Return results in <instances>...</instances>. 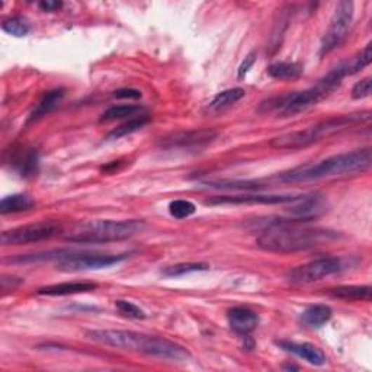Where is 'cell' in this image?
Masks as SVG:
<instances>
[{
	"mask_svg": "<svg viewBox=\"0 0 372 372\" xmlns=\"http://www.w3.org/2000/svg\"><path fill=\"white\" fill-rule=\"evenodd\" d=\"M260 224V234L258 246L265 252L272 253H295L301 251L313 249V247L336 240V233L321 227H310L293 218H277L271 221H258Z\"/></svg>",
	"mask_w": 372,
	"mask_h": 372,
	"instance_id": "obj_1",
	"label": "cell"
},
{
	"mask_svg": "<svg viewBox=\"0 0 372 372\" xmlns=\"http://www.w3.org/2000/svg\"><path fill=\"white\" fill-rule=\"evenodd\" d=\"M86 338L103 346L127 350V352L142 354L163 361L186 362L191 359V352L185 346L164 338L133 332V330H88Z\"/></svg>",
	"mask_w": 372,
	"mask_h": 372,
	"instance_id": "obj_2",
	"label": "cell"
},
{
	"mask_svg": "<svg viewBox=\"0 0 372 372\" xmlns=\"http://www.w3.org/2000/svg\"><path fill=\"white\" fill-rule=\"evenodd\" d=\"M372 164V150L371 147L359 149L355 152H347L327 157L314 164H304V166L294 168L279 173L274 180L279 183H298L312 182L328 178L347 176L366 172Z\"/></svg>",
	"mask_w": 372,
	"mask_h": 372,
	"instance_id": "obj_3",
	"label": "cell"
},
{
	"mask_svg": "<svg viewBox=\"0 0 372 372\" xmlns=\"http://www.w3.org/2000/svg\"><path fill=\"white\" fill-rule=\"evenodd\" d=\"M346 76L340 65H338L326 76H323L314 86L301 91V92H293V93H286L278 98H272L270 100H266L265 103H262V109L265 108L266 112L272 111L282 118L297 115L300 112L310 109L312 107H316L319 102L326 99L342 84V80Z\"/></svg>",
	"mask_w": 372,
	"mask_h": 372,
	"instance_id": "obj_4",
	"label": "cell"
},
{
	"mask_svg": "<svg viewBox=\"0 0 372 372\" xmlns=\"http://www.w3.org/2000/svg\"><path fill=\"white\" fill-rule=\"evenodd\" d=\"M371 112H357V114H349V115H339L328 118L327 121H321L319 124H314L312 127H307L300 131L286 133L279 137H275L271 140L270 146L277 150H300L312 146L314 142H319L321 138H327L333 134H338L349 127L357 126V124L369 122Z\"/></svg>",
	"mask_w": 372,
	"mask_h": 372,
	"instance_id": "obj_5",
	"label": "cell"
},
{
	"mask_svg": "<svg viewBox=\"0 0 372 372\" xmlns=\"http://www.w3.org/2000/svg\"><path fill=\"white\" fill-rule=\"evenodd\" d=\"M144 221L140 220H99L76 225L66 236L67 241L81 244H99L122 241L134 237L144 230Z\"/></svg>",
	"mask_w": 372,
	"mask_h": 372,
	"instance_id": "obj_6",
	"label": "cell"
},
{
	"mask_svg": "<svg viewBox=\"0 0 372 372\" xmlns=\"http://www.w3.org/2000/svg\"><path fill=\"white\" fill-rule=\"evenodd\" d=\"M354 20V4L349 0H343L336 5L335 13L330 19V24L320 44V55L330 54L335 51L346 39L350 25Z\"/></svg>",
	"mask_w": 372,
	"mask_h": 372,
	"instance_id": "obj_7",
	"label": "cell"
},
{
	"mask_svg": "<svg viewBox=\"0 0 372 372\" xmlns=\"http://www.w3.org/2000/svg\"><path fill=\"white\" fill-rule=\"evenodd\" d=\"M61 233V225L55 221H39L6 230L0 236L4 246H24L50 240Z\"/></svg>",
	"mask_w": 372,
	"mask_h": 372,
	"instance_id": "obj_8",
	"label": "cell"
},
{
	"mask_svg": "<svg viewBox=\"0 0 372 372\" xmlns=\"http://www.w3.org/2000/svg\"><path fill=\"white\" fill-rule=\"evenodd\" d=\"M343 267H345V263L340 258H336V256L319 258V259H314L312 262L294 267V270H291L286 274V279L291 284H297V285L313 284L326 277L340 272Z\"/></svg>",
	"mask_w": 372,
	"mask_h": 372,
	"instance_id": "obj_9",
	"label": "cell"
},
{
	"mask_svg": "<svg viewBox=\"0 0 372 372\" xmlns=\"http://www.w3.org/2000/svg\"><path fill=\"white\" fill-rule=\"evenodd\" d=\"M127 255H105L93 252H73L57 262V267L65 272H80V271H96L103 267H111L118 265Z\"/></svg>",
	"mask_w": 372,
	"mask_h": 372,
	"instance_id": "obj_10",
	"label": "cell"
},
{
	"mask_svg": "<svg viewBox=\"0 0 372 372\" xmlns=\"http://www.w3.org/2000/svg\"><path fill=\"white\" fill-rule=\"evenodd\" d=\"M217 131L210 128L201 130H188L178 131L169 135H164L159 140V146L161 149H192V147H204L208 146L217 138Z\"/></svg>",
	"mask_w": 372,
	"mask_h": 372,
	"instance_id": "obj_11",
	"label": "cell"
},
{
	"mask_svg": "<svg viewBox=\"0 0 372 372\" xmlns=\"http://www.w3.org/2000/svg\"><path fill=\"white\" fill-rule=\"evenodd\" d=\"M298 195H267V194H243L213 197L205 201V205H275L291 204Z\"/></svg>",
	"mask_w": 372,
	"mask_h": 372,
	"instance_id": "obj_12",
	"label": "cell"
},
{
	"mask_svg": "<svg viewBox=\"0 0 372 372\" xmlns=\"http://www.w3.org/2000/svg\"><path fill=\"white\" fill-rule=\"evenodd\" d=\"M288 211L291 214L293 220L310 222L327 211V202L326 198L320 194L298 195V198L291 202V208Z\"/></svg>",
	"mask_w": 372,
	"mask_h": 372,
	"instance_id": "obj_13",
	"label": "cell"
},
{
	"mask_svg": "<svg viewBox=\"0 0 372 372\" xmlns=\"http://www.w3.org/2000/svg\"><path fill=\"white\" fill-rule=\"evenodd\" d=\"M227 320L233 332L241 336L251 335L259 326V316L246 307H234L227 313Z\"/></svg>",
	"mask_w": 372,
	"mask_h": 372,
	"instance_id": "obj_14",
	"label": "cell"
},
{
	"mask_svg": "<svg viewBox=\"0 0 372 372\" xmlns=\"http://www.w3.org/2000/svg\"><path fill=\"white\" fill-rule=\"evenodd\" d=\"M277 345L282 350H285V352L293 354L314 366H321L326 364L324 352L313 343H307V342L297 343V342H289V340H281V342H277Z\"/></svg>",
	"mask_w": 372,
	"mask_h": 372,
	"instance_id": "obj_15",
	"label": "cell"
},
{
	"mask_svg": "<svg viewBox=\"0 0 372 372\" xmlns=\"http://www.w3.org/2000/svg\"><path fill=\"white\" fill-rule=\"evenodd\" d=\"M96 288L98 285L95 282H63V284H54L39 288L38 294L47 297H65V295L91 293L95 291Z\"/></svg>",
	"mask_w": 372,
	"mask_h": 372,
	"instance_id": "obj_16",
	"label": "cell"
},
{
	"mask_svg": "<svg viewBox=\"0 0 372 372\" xmlns=\"http://www.w3.org/2000/svg\"><path fill=\"white\" fill-rule=\"evenodd\" d=\"M65 95H66L65 89H53V91L46 92L44 96L41 98V100L36 103V107L29 114L28 124L35 122L41 118H44L50 112H53L58 107V103L61 102V99L65 98Z\"/></svg>",
	"mask_w": 372,
	"mask_h": 372,
	"instance_id": "obj_17",
	"label": "cell"
},
{
	"mask_svg": "<svg viewBox=\"0 0 372 372\" xmlns=\"http://www.w3.org/2000/svg\"><path fill=\"white\" fill-rule=\"evenodd\" d=\"M333 312L332 308L326 304H316V305H310L307 307L304 312L300 316V321L307 326V327H312V328H320L323 327L326 323L330 321L332 319Z\"/></svg>",
	"mask_w": 372,
	"mask_h": 372,
	"instance_id": "obj_18",
	"label": "cell"
},
{
	"mask_svg": "<svg viewBox=\"0 0 372 372\" xmlns=\"http://www.w3.org/2000/svg\"><path fill=\"white\" fill-rule=\"evenodd\" d=\"M328 294L345 301H371L372 288L369 285H342L332 288Z\"/></svg>",
	"mask_w": 372,
	"mask_h": 372,
	"instance_id": "obj_19",
	"label": "cell"
},
{
	"mask_svg": "<svg viewBox=\"0 0 372 372\" xmlns=\"http://www.w3.org/2000/svg\"><path fill=\"white\" fill-rule=\"evenodd\" d=\"M35 206V201L27 194H15L5 197L0 202V214H16L25 213L32 210Z\"/></svg>",
	"mask_w": 372,
	"mask_h": 372,
	"instance_id": "obj_20",
	"label": "cell"
},
{
	"mask_svg": "<svg viewBox=\"0 0 372 372\" xmlns=\"http://www.w3.org/2000/svg\"><path fill=\"white\" fill-rule=\"evenodd\" d=\"M371 60H372V44L369 43L358 54L342 61L340 66L345 72V76H352V74L361 72L362 69H365L366 66H369Z\"/></svg>",
	"mask_w": 372,
	"mask_h": 372,
	"instance_id": "obj_21",
	"label": "cell"
},
{
	"mask_svg": "<svg viewBox=\"0 0 372 372\" xmlns=\"http://www.w3.org/2000/svg\"><path fill=\"white\" fill-rule=\"evenodd\" d=\"M244 95H246V91L241 88H233V89L222 91L210 102V105L206 109H208L210 112H220L225 108H230L232 105H234V103L241 100L244 98Z\"/></svg>",
	"mask_w": 372,
	"mask_h": 372,
	"instance_id": "obj_22",
	"label": "cell"
},
{
	"mask_svg": "<svg viewBox=\"0 0 372 372\" xmlns=\"http://www.w3.org/2000/svg\"><path fill=\"white\" fill-rule=\"evenodd\" d=\"M303 66L291 61H277L267 67V74L277 80H294L303 74Z\"/></svg>",
	"mask_w": 372,
	"mask_h": 372,
	"instance_id": "obj_23",
	"label": "cell"
},
{
	"mask_svg": "<svg viewBox=\"0 0 372 372\" xmlns=\"http://www.w3.org/2000/svg\"><path fill=\"white\" fill-rule=\"evenodd\" d=\"M144 108L141 105H112L99 118V122H112L124 118H134L142 115Z\"/></svg>",
	"mask_w": 372,
	"mask_h": 372,
	"instance_id": "obj_24",
	"label": "cell"
},
{
	"mask_svg": "<svg viewBox=\"0 0 372 372\" xmlns=\"http://www.w3.org/2000/svg\"><path fill=\"white\" fill-rule=\"evenodd\" d=\"M210 265L204 263V262H183V263H176L172 266L164 267L161 271V275L166 278H178L188 275L192 272H202V271H208Z\"/></svg>",
	"mask_w": 372,
	"mask_h": 372,
	"instance_id": "obj_25",
	"label": "cell"
},
{
	"mask_svg": "<svg viewBox=\"0 0 372 372\" xmlns=\"http://www.w3.org/2000/svg\"><path fill=\"white\" fill-rule=\"evenodd\" d=\"M149 121H150V118L146 114L134 117V118H130L128 121L121 124L119 127H117L115 130H112L108 134L107 140H118V138H122V137H126V135H130V134L141 130L144 126H146V124H149Z\"/></svg>",
	"mask_w": 372,
	"mask_h": 372,
	"instance_id": "obj_26",
	"label": "cell"
},
{
	"mask_svg": "<svg viewBox=\"0 0 372 372\" xmlns=\"http://www.w3.org/2000/svg\"><path fill=\"white\" fill-rule=\"evenodd\" d=\"M2 29L6 34L13 35V36H25L29 34L31 27H29V22L25 18L12 16V18H8L6 20H4Z\"/></svg>",
	"mask_w": 372,
	"mask_h": 372,
	"instance_id": "obj_27",
	"label": "cell"
},
{
	"mask_svg": "<svg viewBox=\"0 0 372 372\" xmlns=\"http://www.w3.org/2000/svg\"><path fill=\"white\" fill-rule=\"evenodd\" d=\"M197 206L194 202L186 201V199H176L169 204V213L172 217L182 220V218H188L192 214H195Z\"/></svg>",
	"mask_w": 372,
	"mask_h": 372,
	"instance_id": "obj_28",
	"label": "cell"
},
{
	"mask_svg": "<svg viewBox=\"0 0 372 372\" xmlns=\"http://www.w3.org/2000/svg\"><path fill=\"white\" fill-rule=\"evenodd\" d=\"M115 307L119 312L121 316L127 317V319H134V320H142L146 319V313H144V310H141L138 305L126 301V300H117L115 301Z\"/></svg>",
	"mask_w": 372,
	"mask_h": 372,
	"instance_id": "obj_29",
	"label": "cell"
},
{
	"mask_svg": "<svg viewBox=\"0 0 372 372\" xmlns=\"http://www.w3.org/2000/svg\"><path fill=\"white\" fill-rule=\"evenodd\" d=\"M19 164V169L22 176H31L36 172V166H38V154L35 150H28L25 154H22L18 160Z\"/></svg>",
	"mask_w": 372,
	"mask_h": 372,
	"instance_id": "obj_30",
	"label": "cell"
},
{
	"mask_svg": "<svg viewBox=\"0 0 372 372\" xmlns=\"http://www.w3.org/2000/svg\"><path fill=\"white\" fill-rule=\"evenodd\" d=\"M372 91V77H365L359 81H357L355 86L352 88V98L354 99H365L371 95Z\"/></svg>",
	"mask_w": 372,
	"mask_h": 372,
	"instance_id": "obj_31",
	"label": "cell"
},
{
	"mask_svg": "<svg viewBox=\"0 0 372 372\" xmlns=\"http://www.w3.org/2000/svg\"><path fill=\"white\" fill-rule=\"evenodd\" d=\"M114 98L118 99H141L142 93L138 89H131V88H124V89H118L112 93Z\"/></svg>",
	"mask_w": 372,
	"mask_h": 372,
	"instance_id": "obj_32",
	"label": "cell"
},
{
	"mask_svg": "<svg viewBox=\"0 0 372 372\" xmlns=\"http://www.w3.org/2000/svg\"><path fill=\"white\" fill-rule=\"evenodd\" d=\"M255 61H256V53H251L244 58V61L239 69V79H243L247 74V72H249L252 69V66L255 65Z\"/></svg>",
	"mask_w": 372,
	"mask_h": 372,
	"instance_id": "obj_33",
	"label": "cell"
},
{
	"mask_svg": "<svg viewBox=\"0 0 372 372\" xmlns=\"http://www.w3.org/2000/svg\"><path fill=\"white\" fill-rule=\"evenodd\" d=\"M38 6L44 12H55L63 8V2H57V0H44V2H39Z\"/></svg>",
	"mask_w": 372,
	"mask_h": 372,
	"instance_id": "obj_34",
	"label": "cell"
}]
</instances>
